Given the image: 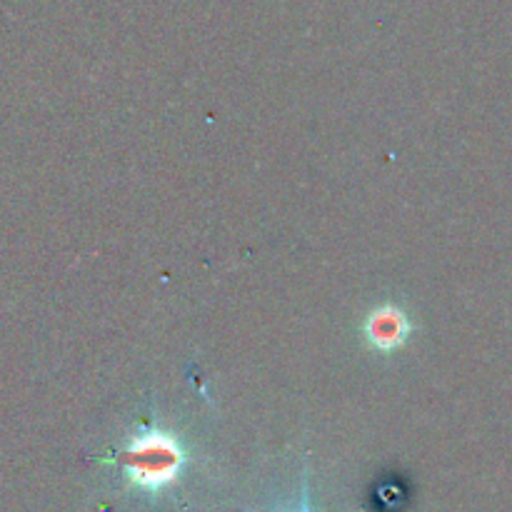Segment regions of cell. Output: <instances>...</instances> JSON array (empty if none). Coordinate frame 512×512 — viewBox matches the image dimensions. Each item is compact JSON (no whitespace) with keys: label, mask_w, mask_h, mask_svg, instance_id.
<instances>
[{"label":"cell","mask_w":512,"mask_h":512,"mask_svg":"<svg viewBox=\"0 0 512 512\" xmlns=\"http://www.w3.org/2000/svg\"><path fill=\"white\" fill-rule=\"evenodd\" d=\"M123 470L125 483L138 493L160 495L173 488L188 465L183 440L165 428H140L125 440L123 448L108 458Z\"/></svg>","instance_id":"cell-1"},{"label":"cell","mask_w":512,"mask_h":512,"mask_svg":"<svg viewBox=\"0 0 512 512\" xmlns=\"http://www.w3.org/2000/svg\"><path fill=\"white\" fill-rule=\"evenodd\" d=\"M410 333H413V320L395 303L378 305L363 323L365 343L375 353H395V350H400L408 343Z\"/></svg>","instance_id":"cell-2"},{"label":"cell","mask_w":512,"mask_h":512,"mask_svg":"<svg viewBox=\"0 0 512 512\" xmlns=\"http://www.w3.org/2000/svg\"><path fill=\"white\" fill-rule=\"evenodd\" d=\"M298 512H313V508H310V498H308V490H305L303 495V505H300Z\"/></svg>","instance_id":"cell-3"}]
</instances>
